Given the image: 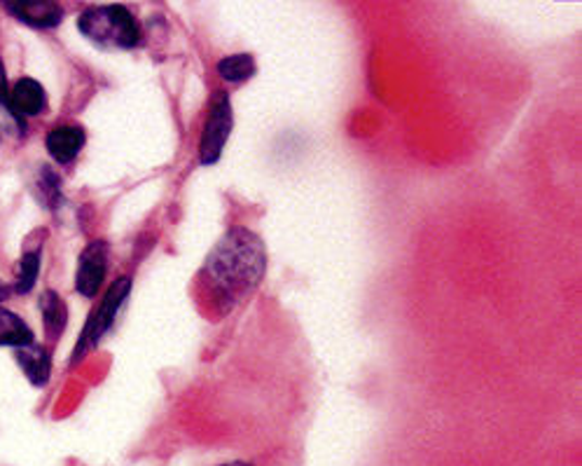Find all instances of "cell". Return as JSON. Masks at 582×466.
<instances>
[{
  "label": "cell",
  "mask_w": 582,
  "mask_h": 466,
  "mask_svg": "<svg viewBox=\"0 0 582 466\" xmlns=\"http://www.w3.org/2000/svg\"><path fill=\"white\" fill-rule=\"evenodd\" d=\"M5 10L36 28H54L64 20V10L56 3H48V0H40V3H5Z\"/></svg>",
  "instance_id": "cell-6"
},
{
  "label": "cell",
  "mask_w": 582,
  "mask_h": 466,
  "mask_svg": "<svg viewBox=\"0 0 582 466\" xmlns=\"http://www.w3.org/2000/svg\"><path fill=\"white\" fill-rule=\"evenodd\" d=\"M263 273L265 249L260 239L249 230L232 228L208 255L204 279L227 310L255 287Z\"/></svg>",
  "instance_id": "cell-1"
},
{
  "label": "cell",
  "mask_w": 582,
  "mask_h": 466,
  "mask_svg": "<svg viewBox=\"0 0 582 466\" xmlns=\"http://www.w3.org/2000/svg\"><path fill=\"white\" fill-rule=\"evenodd\" d=\"M42 109H45V92L38 80L22 78L14 85V89L10 92V111H14L17 115L34 117L42 113Z\"/></svg>",
  "instance_id": "cell-8"
},
{
  "label": "cell",
  "mask_w": 582,
  "mask_h": 466,
  "mask_svg": "<svg viewBox=\"0 0 582 466\" xmlns=\"http://www.w3.org/2000/svg\"><path fill=\"white\" fill-rule=\"evenodd\" d=\"M48 150L50 155L59 162V164H66L71 160H75L80 155V150L85 146V131L80 127L75 125H64V127H56L48 134Z\"/></svg>",
  "instance_id": "cell-7"
},
{
  "label": "cell",
  "mask_w": 582,
  "mask_h": 466,
  "mask_svg": "<svg viewBox=\"0 0 582 466\" xmlns=\"http://www.w3.org/2000/svg\"><path fill=\"white\" fill-rule=\"evenodd\" d=\"M80 32L99 48L131 50L141 40V26L134 14L122 5L91 8L80 17Z\"/></svg>",
  "instance_id": "cell-2"
},
{
  "label": "cell",
  "mask_w": 582,
  "mask_h": 466,
  "mask_svg": "<svg viewBox=\"0 0 582 466\" xmlns=\"http://www.w3.org/2000/svg\"><path fill=\"white\" fill-rule=\"evenodd\" d=\"M109 247L103 242L89 244L80 255V269L78 279H75V289H78L85 298H94L101 289L105 277V265H109Z\"/></svg>",
  "instance_id": "cell-5"
},
{
  "label": "cell",
  "mask_w": 582,
  "mask_h": 466,
  "mask_svg": "<svg viewBox=\"0 0 582 466\" xmlns=\"http://www.w3.org/2000/svg\"><path fill=\"white\" fill-rule=\"evenodd\" d=\"M40 310H42L45 328H48V336L59 338L61 330H64L66 326V305L61 303V298L56 293L48 291L40 298Z\"/></svg>",
  "instance_id": "cell-11"
},
{
  "label": "cell",
  "mask_w": 582,
  "mask_h": 466,
  "mask_svg": "<svg viewBox=\"0 0 582 466\" xmlns=\"http://www.w3.org/2000/svg\"><path fill=\"white\" fill-rule=\"evenodd\" d=\"M229 129H232V109H229L227 95H218L206 119L202 146H199V160H202V164H213L220 160Z\"/></svg>",
  "instance_id": "cell-4"
},
{
  "label": "cell",
  "mask_w": 582,
  "mask_h": 466,
  "mask_svg": "<svg viewBox=\"0 0 582 466\" xmlns=\"http://www.w3.org/2000/svg\"><path fill=\"white\" fill-rule=\"evenodd\" d=\"M38 269H40V253L38 251L26 253L22 259V265H20V281H17L20 293H28L30 289H34Z\"/></svg>",
  "instance_id": "cell-13"
},
{
  "label": "cell",
  "mask_w": 582,
  "mask_h": 466,
  "mask_svg": "<svg viewBox=\"0 0 582 466\" xmlns=\"http://www.w3.org/2000/svg\"><path fill=\"white\" fill-rule=\"evenodd\" d=\"M223 466H253V464H246V462H229V464H223Z\"/></svg>",
  "instance_id": "cell-15"
},
{
  "label": "cell",
  "mask_w": 582,
  "mask_h": 466,
  "mask_svg": "<svg viewBox=\"0 0 582 466\" xmlns=\"http://www.w3.org/2000/svg\"><path fill=\"white\" fill-rule=\"evenodd\" d=\"M218 73L229 83L249 80L251 75L255 73V62H253L251 54H232V56L223 59V62L218 64Z\"/></svg>",
  "instance_id": "cell-12"
},
{
  "label": "cell",
  "mask_w": 582,
  "mask_h": 466,
  "mask_svg": "<svg viewBox=\"0 0 582 466\" xmlns=\"http://www.w3.org/2000/svg\"><path fill=\"white\" fill-rule=\"evenodd\" d=\"M17 361L20 366L24 368L26 378L34 382L36 387H42L45 382L50 380V354L45 352L38 344H26V348L17 350Z\"/></svg>",
  "instance_id": "cell-9"
},
{
  "label": "cell",
  "mask_w": 582,
  "mask_h": 466,
  "mask_svg": "<svg viewBox=\"0 0 582 466\" xmlns=\"http://www.w3.org/2000/svg\"><path fill=\"white\" fill-rule=\"evenodd\" d=\"M30 342H34L30 328L17 317V314L0 307V344H12V348L20 350Z\"/></svg>",
  "instance_id": "cell-10"
},
{
  "label": "cell",
  "mask_w": 582,
  "mask_h": 466,
  "mask_svg": "<svg viewBox=\"0 0 582 466\" xmlns=\"http://www.w3.org/2000/svg\"><path fill=\"white\" fill-rule=\"evenodd\" d=\"M0 103L10 109V92H8V80H5L3 64H0Z\"/></svg>",
  "instance_id": "cell-14"
},
{
  "label": "cell",
  "mask_w": 582,
  "mask_h": 466,
  "mask_svg": "<svg viewBox=\"0 0 582 466\" xmlns=\"http://www.w3.org/2000/svg\"><path fill=\"white\" fill-rule=\"evenodd\" d=\"M129 291H131V279L129 277H119L113 284V287L109 289V293H105L101 307L94 312V317H91V322L87 324L85 333L80 338V344H78V354L73 356V361L80 358L83 354H87V350L94 348V344L99 342V338L105 333V330L111 328L115 314H117L119 305L125 303V298L129 295Z\"/></svg>",
  "instance_id": "cell-3"
}]
</instances>
